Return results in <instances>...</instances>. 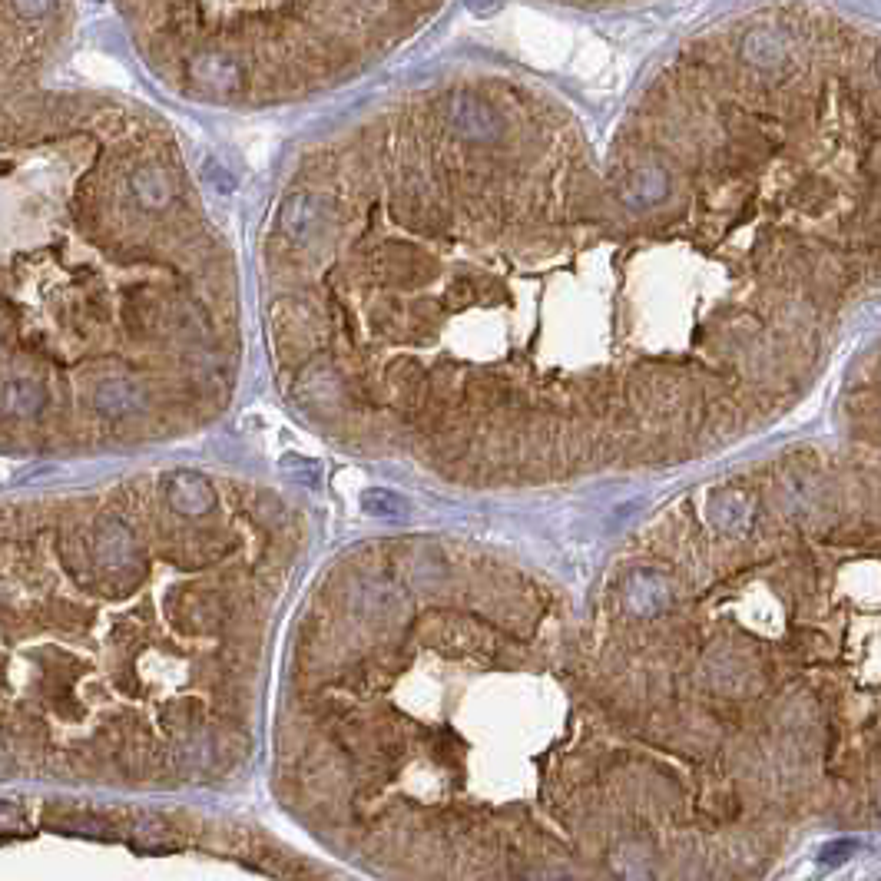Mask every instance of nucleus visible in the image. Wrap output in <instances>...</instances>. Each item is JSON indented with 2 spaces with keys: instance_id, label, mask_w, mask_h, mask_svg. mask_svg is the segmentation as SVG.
<instances>
[{
  "instance_id": "obj_1",
  "label": "nucleus",
  "mask_w": 881,
  "mask_h": 881,
  "mask_svg": "<svg viewBox=\"0 0 881 881\" xmlns=\"http://www.w3.org/2000/svg\"><path fill=\"white\" fill-rule=\"evenodd\" d=\"M448 0H113L166 90L212 106H279L355 80Z\"/></svg>"
},
{
  "instance_id": "obj_2",
  "label": "nucleus",
  "mask_w": 881,
  "mask_h": 881,
  "mask_svg": "<svg viewBox=\"0 0 881 881\" xmlns=\"http://www.w3.org/2000/svg\"><path fill=\"white\" fill-rule=\"evenodd\" d=\"M567 4H600V0H567Z\"/></svg>"
}]
</instances>
